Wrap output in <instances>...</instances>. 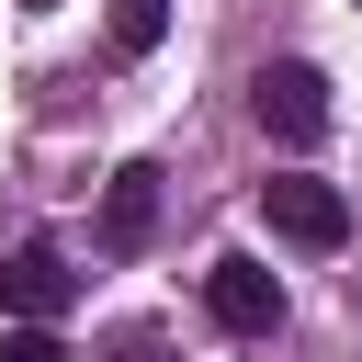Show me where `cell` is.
Segmentation results:
<instances>
[{
	"label": "cell",
	"mask_w": 362,
	"mask_h": 362,
	"mask_svg": "<svg viewBox=\"0 0 362 362\" xmlns=\"http://www.w3.org/2000/svg\"><path fill=\"white\" fill-rule=\"evenodd\" d=\"M249 113H260V136H283V147H317V136H328V79H317L305 57H272V68L249 79Z\"/></svg>",
	"instance_id": "obj_1"
},
{
	"label": "cell",
	"mask_w": 362,
	"mask_h": 362,
	"mask_svg": "<svg viewBox=\"0 0 362 362\" xmlns=\"http://www.w3.org/2000/svg\"><path fill=\"white\" fill-rule=\"evenodd\" d=\"M260 215H272V238H294V249H339V238H351V192H339V181H305V170L260 181Z\"/></svg>",
	"instance_id": "obj_2"
},
{
	"label": "cell",
	"mask_w": 362,
	"mask_h": 362,
	"mask_svg": "<svg viewBox=\"0 0 362 362\" xmlns=\"http://www.w3.org/2000/svg\"><path fill=\"white\" fill-rule=\"evenodd\" d=\"M204 305H215L226 339H272V328H283V283H272L260 260H215V272H204Z\"/></svg>",
	"instance_id": "obj_3"
},
{
	"label": "cell",
	"mask_w": 362,
	"mask_h": 362,
	"mask_svg": "<svg viewBox=\"0 0 362 362\" xmlns=\"http://www.w3.org/2000/svg\"><path fill=\"white\" fill-rule=\"evenodd\" d=\"M68 294H79V272H68V249H45V238H34V249H11V260H0V317H23V328H45V317H57Z\"/></svg>",
	"instance_id": "obj_4"
},
{
	"label": "cell",
	"mask_w": 362,
	"mask_h": 362,
	"mask_svg": "<svg viewBox=\"0 0 362 362\" xmlns=\"http://www.w3.org/2000/svg\"><path fill=\"white\" fill-rule=\"evenodd\" d=\"M158 181H170L158 158H124V170H113V192H102V249H113V260L147 249V226H158Z\"/></svg>",
	"instance_id": "obj_5"
},
{
	"label": "cell",
	"mask_w": 362,
	"mask_h": 362,
	"mask_svg": "<svg viewBox=\"0 0 362 362\" xmlns=\"http://www.w3.org/2000/svg\"><path fill=\"white\" fill-rule=\"evenodd\" d=\"M170 34V0H113V57H147Z\"/></svg>",
	"instance_id": "obj_6"
},
{
	"label": "cell",
	"mask_w": 362,
	"mask_h": 362,
	"mask_svg": "<svg viewBox=\"0 0 362 362\" xmlns=\"http://www.w3.org/2000/svg\"><path fill=\"white\" fill-rule=\"evenodd\" d=\"M0 362H68V351H57L45 328H11V339H0Z\"/></svg>",
	"instance_id": "obj_7"
},
{
	"label": "cell",
	"mask_w": 362,
	"mask_h": 362,
	"mask_svg": "<svg viewBox=\"0 0 362 362\" xmlns=\"http://www.w3.org/2000/svg\"><path fill=\"white\" fill-rule=\"evenodd\" d=\"M113 362H181V351H158V339H124V351H113Z\"/></svg>",
	"instance_id": "obj_8"
},
{
	"label": "cell",
	"mask_w": 362,
	"mask_h": 362,
	"mask_svg": "<svg viewBox=\"0 0 362 362\" xmlns=\"http://www.w3.org/2000/svg\"><path fill=\"white\" fill-rule=\"evenodd\" d=\"M23 11H57V0H23Z\"/></svg>",
	"instance_id": "obj_9"
}]
</instances>
